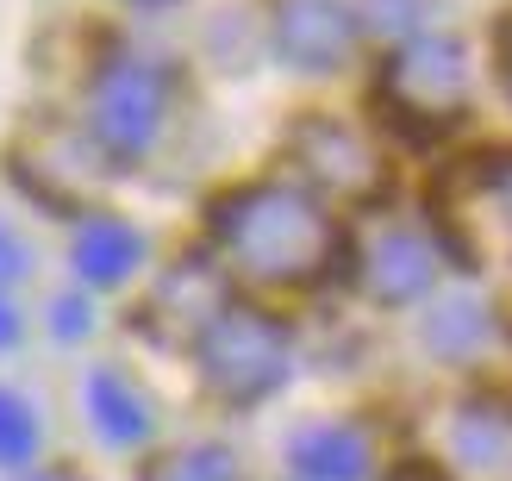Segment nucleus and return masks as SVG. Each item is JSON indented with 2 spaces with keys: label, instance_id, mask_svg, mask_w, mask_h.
<instances>
[{
  "label": "nucleus",
  "instance_id": "f257e3e1",
  "mask_svg": "<svg viewBox=\"0 0 512 481\" xmlns=\"http://www.w3.org/2000/svg\"><path fill=\"white\" fill-rule=\"evenodd\" d=\"M207 232L219 263L263 288H313L344 257V232L300 182H250L213 200Z\"/></svg>",
  "mask_w": 512,
  "mask_h": 481
},
{
  "label": "nucleus",
  "instance_id": "f03ea898",
  "mask_svg": "<svg viewBox=\"0 0 512 481\" xmlns=\"http://www.w3.org/2000/svg\"><path fill=\"white\" fill-rule=\"evenodd\" d=\"M175 100V69L163 57H150L138 44H119L100 57L88 82V138L107 163H144L163 144Z\"/></svg>",
  "mask_w": 512,
  "mask_h": 481
},
{
  "label": "nucleus",
  "instance_id": "7ed1b4c3",
  "mask_svg": "<svg viewBox=\"0 0 512 481\" xmlns=\"http://www.w3.org/2000/svg\"><path fill=\"white\" fill-rule=\"evenodd\" d=\"M469 100H475V63H469V44L456 32H438V25L413 32L381 63V107L413 138L450 132L469 113Z\"/></svg>",
  "mask_w": 512,
  "mask_h": 481
},
{
  "label": "nucleus",
  "instance_id": "20e7f679",
  "mask_svg": "<svg viewBox=\"0 0 512 481\" xmlns=\"http://www.w3.org/2000/svg\"><path fill=\"white\" fill-rule=\"evenodd\" d=\"M431 219L456 263L512 269V144L450 163L431 188Z\"/></svg>",
  "mask_w": 512,
  "mask_h": 481
},
{
  "label": "nucleus",
  "instance_id": "39448f33",
  "mask_svg": "<svg viewBox=\"0 0 512 481\" xmlns=\"http://www.w3.org/2000/svg\"><path fill=\"white\" fill-rule=\"evenodd\" d=\"M194 363H200V382H207L225 407H263L294 375V338L275 313L225 300L213 313V325L194 338Z\"/></svg>",
  "mask_w": 512,
  "mask_h": 481
},
{
  "label": "nucleus",
  "instance_id": "423d86ee",
  "mask_svg": "<svg viewBox=\"0 0 512 481\" xmlns=\"http://www.w3.org/2000/svg\"><path fill=\"white\" fill-rule=\"evenodd\" d=\"M294 169L300 188H313L319 200H375L388 188V163L381 144L350 119H306L294 132Z\"/></svg>",
  "mask_w": 512,
  "mask_h": 481
},
{
  "label": "nucleus",
  "instance_id": "0eeeda50",
  "mask_svg": "<svg viewBox=\"0 0 512 481\" xmlns=\"http://www.w3.org/2000/svg\"><path fill=\"white\" fill-rule=\"evenodd\" d=\"M444 275V250L425 225L406 219H381L375 232L356 244V288H363L375 307H413L438 288Z\"/></svg>",
  "mask_w": 512,
  "mask_h": 481
},
{
  "label": "nucleus",
  "instance_id": "6e6552de",
  "mask_svg": "<svg viewBox=\"0 0 512 481\" xmlns=\"http://www.w3.org/2000/svg\"><path fill=\"white\" fill-rule=\"evenodd\" d=\"M275 57L300 69V75H331L356 57V38H363V19L344 0H275L269 19Z\"/></svg>",
  "mask_w": 512,
  "mask_h": 481
},
{
  "label": "nucleus",
  "instance_id": "1a4fd4ad",
  "mask_svg": "<svg viewBox=\"0 0 512 481\" xmlns=\"http://www.w3.org/2000/svg\"><path fill=\"white\" fill-rule=\"evenodd\" d=\"M225 300H232L225 275H213L207 263H175L163 282H157V294H150L144 325L157 338H169V344H194L213 325V313L225 307Z\"/></svg>",
  "mask_w": 512,
  "mask_h": 481
},
{
  "label": "nucleus",
  "instance_id": "9d476101",
  "mask_svg": "<svg viewBox=\"0 0 512 481\" xmlns=\"http://www.w3.org/2000/svg\"><path fill=\"white\" fill-rule=\"evenodd\" d=\"M144 263V238L132 232L125 219H82L69 238V269L82 288H125Z\"/></svg>",
  "mask_w": 512,
  "mask_h": 481
},
{
  "label": "nucleus",
  "instance_id": "9b49d317",
  "mask_svg": "<svg viewBox=\"0 0 512 481\" xmlns=\"http://www.w3.org/2000/svg\"><path fill=\"white\" fill-rule=\"evenodd\" d=\"M288 469L294 481H369L375 475V450L356 425H306V432L288 444Z\"/></svg>",
  "mask_w": 512,
  "mask_h": 481
},
{
  "label": "nucleus",
  "instance_id": "f8f14e48",
  "mask_svg": "<svg viewBox=\"0 0 512 481\" xmlns=\"http://www.w3.org/2000/svg\"><path fill=\"white\" fill-rule=\"evenodd\" d=\"M82 413L94 425V438L113 444V450H132V444L150 438V400L138 394V382H125L119 369H94L82 382Z\"/></svg>",
  "mask_w": 512,
  "mask_h": 481
},
{
  "label": "nucleus",
  "instance_id": "ddd939ff",
  "mask_svg": "<svg viewBox=\"0 0 512 481\" xmlns=\"http://www.w3.org/2000/svg\"><path fill=\"white\" fill-rule=\"evenodd\" d=\"M488 344V307L469 294H450L431 307L425 319V350H438V357H475V350Z\"/></svg>",
  "mask_w": 512,
  "mask_h": 481
},
{
  "label": "nucleus",
  "instance_id": "4468645a",
  "mask_svg": "<svg viewBox=\"0 0 512 481\" xmlns=\"http://www.w3.org/2000/svg\"><path fill=\"white\" fill-rule=\"evenodd\" d=\"M38 444H44V419H38V407H32L25 394L0 388V469H32Z\"/></svg>",
  "mask_w": 512,
  "mask_h": 481
},
{
  "label": "nucleus",
  "instance_id": "2eb2a0df",
  "mask_svg": "<svg viewBox=\"0 0 512 481\" xmlns=\"http://www.w3.org/2000/svg\"><path fill=\"white\" fill-rule=\"evenodd\" d=\"M150 481H244V463L232 444H182L150 469Z\"/></svg>",
  "mask_w": 512,
  "mask_h": 481
},
{
  "label": "nucleus",
  "instance_id": "dca6fc26",
  "mask_svg": "<svg viewBox=\"0 0 512 481\" xmlns=\"http://www.w3.org/2000/svg\"><path fill=\"white\" fill-rule=\"evenodd\" d=\"M456 450H463V463H500L506 450H512V419L500 413V407H463L456 413Z\"/></svg>",
  "mask_w": 512,
  "mask_h": 481
},
{
  "label": "nucleus",
  "instance_id": "f3484780",
  "mask_svg": "<svg viewBox=\"0 0 512 481\" xmlns=\"http://www.w3.org/2000/svg\"><path fill=\"white\" fill-rule=\"evenodd\" d=\"M356 19H369L375 32H388L400 44L413 32H431V0H369V13H356Z\"/></svg>",
  "mask_w": 512,
  "mask_h": 481
},
{
  "label": "nucleus",
  "instance_id": "a211bd4d",
  "mask_svg": "<svg viewBox=\"0 0 512 481\" xmlns=\"http://www.w3.org/2000/svg\"><path fill=\"white\" fill-rule=\"evenodd\" d=\"M88 332H94V300H88V288L50 300V338H57V344H82Z\"/></svg>",
  "mask_w": 512,
  "mask_h": 481
},
{
  "label": "nucleus",
  "instance_id": "6ab92c4d",
  "mask_svg": "<svg viewBox=\"0 0 512 481\" xmlns=\"http://www.w3.org/2000/svg\"><path fill=\"white\" fill-rule=\"evenodd\" d=\"M25 275H32V244H25V238L13 232V225L0 219V294H7V288H19Z\"/></svg>",
  "mask_w": 512,
  "mask_h": 481
},
{
  "label": "nucleus",
  "instance_id": "aec40b11",
  "mask_svg": "<svg viewBox=\"0 0 512 481\" xmlns=\"http://www.w3.org/2000/svg\"><path fill=\"white\" fill-rule=\"evenodd\" d=\"M25 344V319H19V307L7 294H0V350H19Z\"/></svg>",
  "mask_w": 512,
  "mask_h": 481
},
{
  "label": "nucleus",
  "instance_id": "412c9836",
  "mask_svg": "<svg viewBox=\"0 0 512 481\" xmlns=\"http://www.w3.org/2000/svg\"><path fill=\"white\" fill-rule=\"evenodd\" d=\"M19 481H82L75 469H19Z\"/></svg>",
  "mask_w": 512,
  "mask_h": 481
},
{
  "label": "nucleus",
  "instance_id": "4be33fe9",
  "mask_svg": "<svg viewBox=\"0 0 512 481\" xmlns=\"http://www.w3.org/2000/svg\"><path fill=\"white\" fill-rule=\"evenodd\" d=\"M388 481H438V475H431V469H419V463H406V469H394Z\"/></svg>",
  "mask_w": 512,
  "mask_h": 481
},
{
  "label": "nucleus",
  "instance_id": "5701e85b",
  "mask_svg": "<svg viewBox=\"0 0 512 481\" xmlns=\"http://www.w3.org/2000/svg\"><path fill=\"white\" fill-rule=\"evenodd\" d=\"M125 7H138V13H163V7H182V0H125Z\"/></svg>",
  "mask_w": 512,
  "mask_h": 481
},
{
  "label": "nucleus",
  "instance_id": "b1692460",
  "mask_svg": "<svg viewBox=\"0 0 512 481\" xmlns=\"http://www.w3.org/2000/svg\"><path fill=\"white\" fill-rule=\"evenodd\" d=\"M500 63H506V88H512V32H506V57Z\"/></svg>",
  "mask_w": 512,
  "mask_h": 481
}]
</instances>
